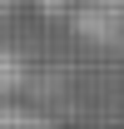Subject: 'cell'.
Masks as SVG:
<instances>
[{
    "label": "cell",
    "instance_id": "obj_1",
    "mask_svg": "<svg viewBox=\"0 0 124 129\" xmlns=\"http://www.w3.org/2000/svg\"><path fill=\"white\" fill-rule=\"evenodd\" d=\"M0 129H45L40 119H20V114H0Z\"/></svg>",
    "mask_w": 124,
    "mask_h": 129
}]
</instances>
